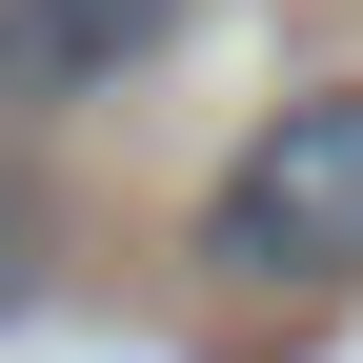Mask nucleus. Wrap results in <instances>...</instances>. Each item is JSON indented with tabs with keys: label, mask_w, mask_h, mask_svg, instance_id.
Masks as SVG:
<instances>
[{
	"label": "nucleus",
	"mask_w": 363,
	"mask_h": 363,
	"mask_svg": "<svg viewBox=\"0 0 363 363\" xmlns=\"http://www.w3.org/2000/svg\"><path fill=\"white\" fill-rule=\"evenodd\" d=\"M202 262L222 283H363V81L242 121V162L202 182Z\"/></svg>",
	"instance_id": "1"
},
{
	"label": "nucleus",
	"mask_w": 363,
	"mask_h": 363,
	"mask_svg": "<svg viewBox=\"0 0 363 363\" xmlns=\"http://www.w3.org/2000/svg\"><path fill=\"white\" fill-rule=\"evenodd\" d=\"M202 21V0H0V101H121V81L162 61V40Z\"/></svg>",
	"instance_id": "2"
},
{
	"label": "nucleus",
	"mask_w": 363,
	"mask_h": 363,
	"mask_svg": "<svg viewBox=\"0 0 363 363\" xmlns=\"http://www.w3.org/2000/svg\"><path fill=\"white\" fill-rule=\"evenodd\" d=\"M40 303V202H21V162H0V323Z\"/></svg>",
	"instance_id": "3"
}]
</instances>
